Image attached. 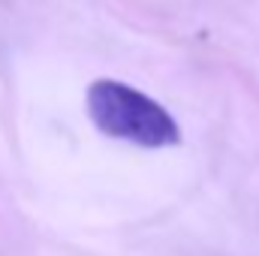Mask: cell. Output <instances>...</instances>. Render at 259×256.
Masks as SVG:
<instances>
[{
  "mask_svg": "<svg viewBox=\"0 0 259 256\" xmlns=\"http://www.w3.org/2000/svg\"><path fill=\"white\" fill-rule=\"evenodd\" d=\"M88 115L100 133L139 148H172L181 142L175 118L157 100L118 78H97L88 88Z\"/></svg>",
  "mask_w": 259,
  "mask_h": 256,
  "instance_id": "1",
  "label": "cell"
}]
</instances>
